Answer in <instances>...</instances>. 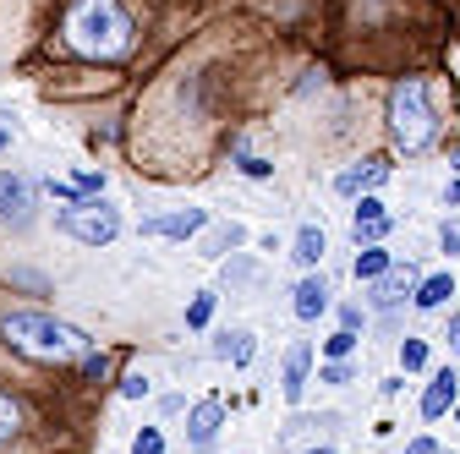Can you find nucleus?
<instances>
[{
  "mask_svg": "<svg viewBox=\"0 0 460 454\" xmlns=\"http://www.w3.org/2000/svg\"><path fill=\"white\" fill-rule=\"evenodd\" d=\"M0 334H6V345L28 362H83L93 351V339L77 323H61L49 312H28V307L0 318Z\"/></svg>",
  "mask_w": 460,
  "mask_h": 454,
  "instance_id": "obj_1",
  "label": "nucleus"
},
{
  "mask_svg": "<svg viewBox=\"0 0 460 454\" xmlns=\"http://www.w3.org/2000/svg\"><path fill=\"white\" fill-rule=\"evenodd\" d=\"M66 44L88 61H121L132 49V17L121 0H77L66 12Z\"/></svg>",
  "mask_w": 460,
  "mask_h": 454,
  "instance_id": "obj_2",
  "label": "nucleus"
},
{
  "mask_svg": "<svg viewBox=\"0 0 460 454\" xmlns=\"http://www.w3.org/2000/svg\"><path fill=\"white\" fill-rule=\"evenodd\" d=\"M389 132H394V143L406 148V153L433 148V137H438V109H433L422 77L394 83V93H389Z\"/></svg>",
  "mask_w": 460,
  "mask_h": 454,
  "instance_id": "obj_3",
  "label": "nucleus"
},
{
  "mask_svg": "<svg viewBox=\"0 0 460 454\" xmlns=\"http://www.w3.org/2000/svg\"><path fill=\"white\" fill-rule=\"evenodd\" d=\"M55 231L72 236V241H83V247H110L115 236H121V208L83 192V197H72L61 214H55Z\"/></svg>",
  "mask_w": 460,
  "mask_h": 454,
  "instance_id": "obj_4",
  "label": "nucleus"
},
{
  "mask_svg": "<svg viewBox=\"0 0 460 454\" xmlns=\"http://www.w3.org/2000/svg\"><path fill=\"white\" fill-rule=\"evenodd\" d=\"M33 219V181L0 170V224H28Z\"/></svg>",
  "mask_w": 460,
  "mask_h": 454,
  "instance_id": "obj_5",
  "label": "nucleus"
},
{
  "mask_svg": "<svg viewBox=\"0 0 460 454\" xmlns=\"http://www.w3.org/2000/svg\"><path fill=\"white\" fill-rule=\"evenodd\" d=\"M208 224V208H176V214H154V219H143V236H170V241H187V236H198Z\"/></svg>",
  "mask_w": 460,
  "mask_h": 454,
  "instance_id": "obj_6",
  "label": "nucleus"
},
{
  "mask_svg": "<svg viewBox=\"0 0 460 454\" xmlns=\"http://www.w3.org/2000/svg\"><path fill=\"white\" fill-rule=\"evenodd\" d=\"M219 427H225V406H219V400H198V406L187 411V443H192L198 454H208V449H214Z\"/></svg>",
  "mask_w": 460,
  "mask_h": 454,
  "instance_id": "obj_7",
  "label": "nucleus"
},
{
  "mask_svg": "<svg viewBox=\"0 0 460 454\" xmlns=\"http://www.w3.org/2000/svg\"><path fill=\"white\" fill-rule=\"evenodd\" d=\"M455 400H460V372H455V367H444V372L422 389V416H428V422H438Z\"/></svg>",
  "mask_w": 460,
  "mask_h": 454,
  "instance_id": "obj_8",
  "label": "nucleus"
},
{
  "mask_svg": "<svg viewBox=\"0 0 460 454\" xmlns=\"http://www.w3.org/2000/svg\"><path fill=\"white\" fill-rule=\"evenodd\" d=\"M389 181V164L384 159H367V164H357V170H345V176L334 181V192L340 197H357V192H373V187H384Z\"/></svg>",
  "mask_w": 460,
  "mask_h": 454,
  "instance_id": "obj_9",
  "label": "nucleus"
},
{
  "mask_svg": "<svg viewBox=\"0 0 460 454\" xmlns=\"http://www.w3.org/2000/svg\"><path fill=\"white\" fill-rule=\"evenodd\" d=\"M307 372H313V345H291V351H285V400H291V406H302Z\"/></svg>",
  "mask_w": 460,
  "mask_h": 454,
  "instance_id": "obj_10",
  "label": "nucleus"
},
{
  "mask_svg": "<svg viewBox=\"0 0 460 454\" xmlns=\"http://www.w3.org/2000/svg\"><path fill=\"white\" fill-rule=\"evenodd\" d=\"M323 307H329V285H323V274H307L302 285H296V301H291V312H296L302 323H313Z\"/></svg>",
  "mask_w": 460,
  "mask_h": 454,
  "instance_id": "obj_11",
  "label": "nucleus"
},
{
  "mask_svg": "<svg viewBox=\"0 0 460 454\" xmlns=\"http://www.w3.org/2000/svg\"><path fill=\"white\" fill-rule=\"evenodd\" d=\"M252 351H258V345H252V334H247V328L219 334V339H214V356H219V362H230V367H247V362H252Z\"/></svg>",
  "mask_w": 460,
  "mask_h": 454,
  "instance_id": "obj_12",
  "label": "nucleus"
},
{
  "mask_svg": "<svg viewBox=\"0 0 460 454\" xmlns=\"http://www.w3.org/2000/svg\"><path fill=\"white\" fill-rule=\"evenodd\" d=\"M323 247H329V241H323L318 224H302V231H296V252H291V258H296L302 268H318V263H323Z\"/></svg>",
  "mask_w": 460,
  "mask_h": 454,
  "instance_id": "obj_13",
  "label": "nucleus"
},
{
  "mask_svg": "<svg viewBox=\"0 0 460 454\" xmlns=\"http://www.w3.org/2000/svg\"><path fill=\"white\" fill-rule=\"evenodd\" d=\"M449 296H455V279H449V274H428V279H422V285H417V307H422V312H433V307H444Z\"/></svg>",
  "mask_w": 460,
  "mask_h": 454,
  "instance_id": "obj_14",
  "label": "nucleus"
},
{
  "mask_svg": "<svg viewBox=\"0 0 460 454\" xmlns=\"http://www.w3.org/2000/svg\"><path fill=\"white\" fill-rule=\"evenodd\" d=\"M351 268H357V279H384V274H389V252H384L378 241H367V247L357 252Z\"/></svg>",
  "mask_w": 460,
  "mask_h": 454,
  "instance_id": "obj_15",
  "label": "nucleus"
},
{
  "mask_svg": "<svg viewBox=\"0 0 460 454\" xmlns=\"http://www.w3.org/2000/svg\"><path fill=\"white\" fill-rule=\"evenodd\" d=\"M406 285H411V268H400V274L378 279V285H373V296H367V301H373V307L384 312V307H394V301H400V291H406Z\"/></svg>",
  "mask_w": 460,
  "mask_h": 454,
  "instance_id": "obj_16",
  "label": "nucleus"
},
{
  "mask_svg": "<svg viewBox=\"0 0 460 454\" xmlns=\"http://www.w3.org/2000/svg\"><path fill=\"white\" fill-rule=\"evenodd\" d=\"M22 432V406L12 400V394H0V443Z\"/></svg>",
  "mask_w": 460,
  "mask_h": 454,
  "instance_id": "obj_17",
  "label": "nucleus"
},
{
  "mask_svg": "<svg viewBox=\"0 0 460 454\" xmlns=\"http://www.w3.org/2000/svg\"><path fill=\"white\" fill-rule=\"evenodd\" d=\"M247 241V231H242V224H219V231H214V241H208V258H225L230 247H242Z\"/></svg>",
  "mask_w": 460,
  "mask_h": 454,
  "instance_id": "obj_18",
  "label": "nucleus"
},
{
  "mask_svg": "<svg viewBox=\"0 0 460 454\" xmlns=\"http://www.w3.org/2000/svg\"><path fill=\"white\" fill-rule=\"evenodd\" d=\"M351 351H357V328H340V334L323 339V356H329V362H345Z\"/></svg>",
  "mask_w": 460,
  "mask_h": 454,
  "instance_id": "obj_19",
  "label": "nucleus"
},
{
  "mask_svg": "<svg viewBox=\"0 0 460 454\" xmlns=\"http://www.w3.org/2000/svg\"><path fill=\"white\" fill-rule=\"evenodd\" d=\"M400 367H406V372H422V367H428V339H406V345H400Z\"/></svg>",
  "mask_w": 460,
  "mask_h": 454,
  "instance_id": "obj_20",
  "label": "nucleus"
},
{
  "mask_svg": "<svg viewBox=\"0 0 460 454\" xmlns=\"http://www.w3.org/2000/svg\"><path fill=\"white\" fill-rule=\"evenodd\" d=\"M208 318H214V291L192 296V307H187V328H208Z\"/></svg>",
  "mask_w": 460,
  "mask_h": 454,
  "instance_id": "obj_21",
  "label": "nucleus"
},
{
  "mask_svg": "<svg viewBox=\"0 0 460 454\" xmlns=\"http://www.w3.org/2000/svg\"><path fill=\"white\" fill-rule=\"evenodd\" d=\"M384 219H389V214H384V203H378V197L367 192V197L357 203V224H384Z\"/></svg>",
  "mask_w": 460,
  "mask_h": 454,
  "instance_id": "obj_22",
  "label": "nucleus"
},
{
  "mask_svg": "<svg viewBox=\"0 0 460 454\" xmlns=\"http://www.w3.org/2000/svg\"><path fill=\"white\" fill-rule=\"evenodd\" d=\"M132 454H164V438H159V427H143V432L132 438Z\"/></svg>",
  "mask_w": 460,
  "mask_h": 454,
  "instance_id": "obj_23",
  "label": "nucleus"
},
{
  "mask_svg": "<svg viewBox=\"0 0 460 454\" xmlns=\"http://www.w3.org/2000/svg\"><path fill=\"white\" fill-rule=\"evenodd\" d=\"M77 192H88V197H104V170H77Z\"/></svg>",
  "mask_w": 460,
  "mask_h": 454,
  "instance_id": "obj_24",
  "label": "nucleus"
},
{
  "mask_svg": "<svg viewBox=\"0 0 460 454\" xmlns=\"http://www.w3.org/2000/svg\"><path fill=\"white\" fill-rule=\"evenodd\" d=\"M242 176L263 181V176H274V164H269V159H258V153H242Z\"/></svg>",
  "mask_w": 460,
  "mask_h": 454,
  "instance_id": "obj_25",
  "label": "nucleus"
},
{
  "mask_svg": "<svg viewBox=\"0 0 460 454\" xmlns=\"http://www.w3.org/2000/svg\"><path fill=\"white\" fill-rule=\"evenodd\" d=\"M121 394H127V400H143V394H148V378H143V372H132V378L121 383Z\"/></svg>",
  "mask_w": 460,
  "mask_h": 454,
  "instance_id": "obj_26",
  "label": "nucleus"
},
{
  "mask_svg": "<svg viewBox=\"0 0 460 454\" xmlns=\"http://www.w3.org/2000/svg\"><path fill=\"white\" fill-rule=\"evenodd\" d=\"M323 383H351V367H345V362H329V367H323Z\"/></svg>",
  "mask_w": 460,
  "mask_h": 454,
  "instance_id": "obj_27",
  "label": "nucleus"
},
{
  "mask_svg": "<svg viewBox=\"0 0 460 454\" xmlns=\"http://www.w3.org/2000/svg\"><path fill=\"white\" fill-rule=\"evenodd\" d=\"M225 279H230V285H247V279H252V263H236V268H225Z\"/></svg>",
  "mask_w": 460,
  "mask_h": 454,
  "instance_id": "obj_28",
  "label": "nucleus"
},
{
  "mask_svg": "<svg viewBox=\"0 0 460 454\" xmlns=\"http://www.w3.org/2000/svg\"><path fill=\"white\" fill-rule=\"evenodd\" d=\"M83 372L99 378V372H104V351H88V356H83Z\"/></svg>",
  "mask_w": 460,
  "mask_h": 454,
  "instance_id": "obj_29",
  "label": "nucleus"
},
{
  "mask_svg": "<svg viewBox=\"0 0 460 454\" xmlns=\"http://www.w3.org/2000/svg\"><path fill=\"white\" fill-rule=\"evenodd\" d=\"M340 328H362V307H340Z\"/></svg>",
  "mask_w": 460,
  "mask_h": 454,
  "instance_id": "obj_30",
  "label": "nucleus"
},
{
  "mask_svg": "<svg viewBox=\"0 0 460 454\" xmlns=\"http://www.w3.org/2000/svg\"><path fill=\"white\" fill-rule=\"evenodd\" d=\"M438 241H444V252H460V231H455V224H444Z\"/></svg>",
  "mask_w": 460,
  "mask_h": 454,
  "instance_id": "obj_31",
  "label": "nucleus"
},
{
  "mask_svg": "<svg viewBox=\"0 0 460 454\" xmlns=\"http://www.w3.org/2000/svg\"><path fill=\"white\" fill-rule=\"evenodd\" d=\"M406 454H438V449H433V438H411V449H406Z\"/></svg>",
  "mask_w": 460,
  "mask_h": 454,
  "instance_id": "obj_32",
  "label": "nucleus"
},
{
  "mask_svg": "<svg viewBox=\"0 0 460 454\" xmlns=\"http://www.w3.org/2000/svg\"><path fill=\"white\" fill-rule=\"evenodd\" d=\"M444 339H449V345L460 351V318H449V334H444Z\"/></svg>",
  "mask_w": 460,
  "mask_h": 454,
  "instance_id": "obj_33",
  "label": "nucleus"
},
{
  "mask_svg": "<svg viewBox=\"0 0 460 454\" xmlns=\"http://www.w3.org/2000/svg\"><path fill=\"white\" fill-rule=\"evenodd\" d=\"M444 203H460V181H455V187H449V192H444Z\"/></svg>",
  "mask_w": 460,
  "mask_h": 454,
  "instance_id": "obj_34",
  "label": "nucleus"
},
{
  "mask_svg": "<svg viewBox=\"0 0 460 454\" xmlns=\"http://www.w3.org/2000/svg\"><path fill=\"white\" fill-rule=\"evenodd\" d=\"M449 411H455V422H460V400H455V406H449Z\"/></svg>",
  "mask_w": 460,
  "mask_h": 454,
  "instance_id": "obj_35",
  "label": "nucleus"
},
{
  "mask_svg": "<svg viewBox=\"0 0 460 454\" xmlns=\"http://www.w3.org/2000/svg\"><path fill=\"white\" fill-rule=\"evenodd\" d=\"M307 454H334V449H307Z\"/></svg>",
  "mask_w": 460,
  "mask_h": 454,
  "instance_id": "obj_36",
  "label": "nucleus"
},
{
  "mask_svg": "<svg viewBox=\"0 0 460 454\" xmlns=\"http://www.w3.org/2000/svg\"><path fill=\"white\" fill-rule=\"evenodd\" d=\"M455 170H460V148H455Z\"/></svg>",
  "mask_w": 460,
  "mask_h": 454,
  "instance_id": "obj_37",
  "label": "nucleus"
},
{
  "mask_svg": "<svg viewBox=\"0 0 460 454\" xmlns=\"http://www.w3.org/2000/svg\"><path fill=\"white\" fill-rule=\"evenodd\" d=\"M0 148H6V132H0Z\"/></svg>",
  "mask_w": 460,
  "mask_h": 454,
  "instance_id": "obj_38",
  "label": "nucleus"
}]
</instances>
